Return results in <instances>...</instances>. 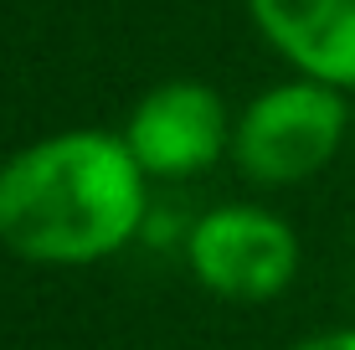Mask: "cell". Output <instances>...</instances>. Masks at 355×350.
<instances>
[{
	"label": "cell",
	"mask_w": 355,
	"mask_h": 350,
	"mask_svg": "<svg viewBox=\"0 0 355 350\" xmlns=\"http://www.w3.org/2000/svg\"><path fill=\"white\" fill-rule=\"evenodd\" d=\"M150 186L124 134H42L0 160V247L31 268H98L144 237Z\"/></svg>",
	"instance_id": "1"
},
{
	"label": "cell",
	"mask_w": 355,
	"mask_h": 350,
	"mask_svg": "<svg viewBox=\"0 0 355 350\" xmlns=\"http://www.w3.org/2000/svg\"><path fill=\"white\" fill-rule=\"evenodd\" d=\"M345 144H355V93L288 72L237 108L232 165L258 191H293L324 175Z\"/></svg>",
	"instance_id": "2"
},
{
	"label": "cell",
	"mask_w": 355,
	"mask_h": 350,
	"mask_svg": "<svg viewBox=\"0 0 355 350\" xmlns=\"http://www.w3.org/2000/svg\"><path fill=\"white\" fill-rule=\"evenodd\" d=\"M284 350H355V330L350 324H335V330H314L304 335V340H293Z\"/></svg>",
	"instance_id": "6"
},
{
	"label": "cell",
	"mask_w": 355,
	"mask_h": 350,
	"mask_svg": "<svg viewBox=\"0 0 355 350\" xmlns=\"http://www.w3.org/2000/svg\"><path fill=\"white\" fill-rule=\"evenodd\" d=\"M180 258L196 288L222 304H273L299 283L304 243L288 216L263 201H216L180 232Z\"/></svg>",
	"instance_id": "3"
},
{
	"label": "cell",
	"mask_w": 355,
	"mask_h": 350,
	"mask_svg": "<svg viewBox=\"0 0 355 350\" xmlns=\"http://www.w3.org/2000/svg\"><path fill=\"white\" fill-rule=\"evenodd\" d=\"M252 31L288 72L355 93V0H242Z\"/></svg>",
	"instance_id": "5"
},
{
	"label": "cell",
	"mask_w": 355,
	"mask_h": 350,
	"mask_svg": "<svg viewBox=\"0 0 355 350\" xmlns=\"http://www.w3.org/2000/svg\"><path fill=\"white\" fill-rule=\"evenodd\" d=\"M237 114L227 108L222 88L206 78H160L134 98L124 119V144L150 180H196L232 160Z\"/></svg>",
	"instance_id": "4"
}]
</instances>
